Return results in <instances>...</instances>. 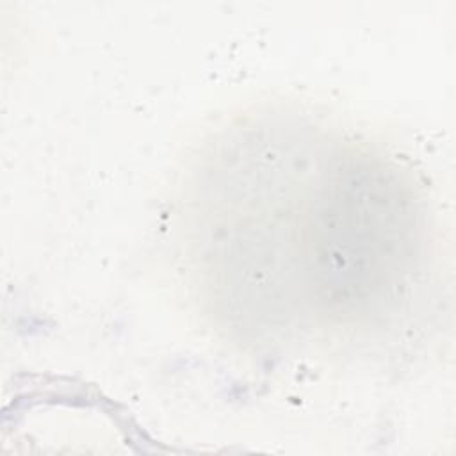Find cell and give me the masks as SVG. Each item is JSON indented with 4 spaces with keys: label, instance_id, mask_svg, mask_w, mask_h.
I'll use <instances>...</instances> for the list:
<instances>
[{
    "label": "cell",
    "instance_id": "obj_1",
    "mask_svg": "<svg viewBox=\"0 0 456 456\" xmlns=\"http://www.w3.org/2000/svg\"><path fill=\"white\" fill-rule=\"evenodd\" d=\"M314 166L296 171L297 182L290 171L292 185L271 187V198L256 201V212L242 205L256 219L221 212L228 223L216 226L242 230L240 240L212 239L271 246V253L256 256V262L271 258V278L262 289L276 290L265 319L285 317L283 326L299 333L326 328L328 321L342 324L370 301L399 296L410 258L404 237L410 212L399 208L403 194L385 169L340 151L328 159L324 142Z\"/></svg>",
    "mask_w": 456,
    "mask_h": 456
}]
</instances>
